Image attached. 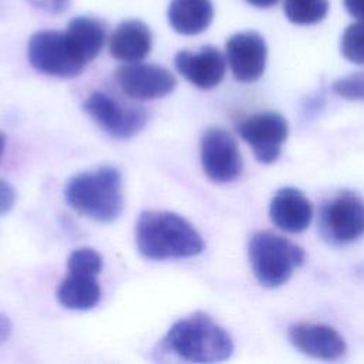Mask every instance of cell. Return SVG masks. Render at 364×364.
<instances>
[{"label": "cell", "mask_w": 364, "mask_h": 364, "mask_svg": "<svg viewBox=\"0 0 364 364\" xmlns=\"http://www.w3.org/2000/svg\"><path fill=\"white\" fill-rule=\"evenodd\" d=\"M175 67L178 73L195 87L210 90L223 80L226 61L218 48L205 46L198 51H179L175 55Z\"/></svg>", "instance_id": "cell-12"}, {"label": "cell", "mask_w": 364, "mask_h": 364, "mask_svg": "<svg viewBox=\"0 0 364 364\" xmlns=\"http://www.w3.org/2000/svg\"><path fill=\"white\" fill-rule=\"evenodd\" d=\"M247 255L255 277L270 289L284 284L306 259L300 246L272 232L253 233L247 243Z\"/></svg>", "instance_id": "cell-4"}, {"label": "cell", "mask_w": 364, "mask_h": 364, "mask_svg": "<svg viewBox=\"0 0 364 364\" xmlns=\"http://www.w3.org/2000/svg\"><path fill=\"white\" fill-rule=\"evenodd\" d=\"M27 55L33 68L51 77L71 78L85 67L74 53L65 33L54 30L34 33L28 40Z\"/></svg>", "instance_id": "cell-6"}, {"label": "cell", "mask_w": 364, "mask_h": 364, "mask_svg": "<svg viewBox=\"0 0 364 364\" xmlns=\"http://www.w3.org/2000/svg\"><path fill=\"white\" fill-rule=\"evenodd\" d=\"M139 253L149 260L186 259L202 253L205 242L185 218L173 212L145 210L135 226Z\"/></svg>", "instance_id": "cell-1"}, {"label": "cell", "mask_w": 364, "mask_h": 364, "mask_svg": "<svg viewBox=\"0 0 364 364\" xmlns=\"http://www.w3.org/2000/svg\"><path fill=\"white\" fill-rule=\"evenodd\" d=\"M16 203L14 188L3 178H0V216L9 213Z\"/></svg>", "instance_id": "cell-23"}, {"label": "cell", "mask_w": 364, "mask_h": 364, "mask_svg": "<svg viewBox=\"0 0 364 364\" xmlns=\"http://www.w3.org/2000/svg\"><path fill=\"white\" fill-rule=\"evenodd\" d=\"M84 109L102 131L117 139L135 136L144 129L148 121L145 109L121 105L112 97L101 91L92 92L84 101Z\"/></svg>", "instance_id": "cell-7"}, {"label": "cell", "mask_w": 364, "mask_h": 364, "mask_svg": "<svg viewBox=\"0 0 364 364\" xmlns=\"http://www.w3.org/2000/svg\"><path fill=\"white\" fill-rule=\"evenodd\" d=\"M200 164L215 183H229L242 172V156L235 138L225 129L210 128L200 139Z\"/></svg>", "instance_id": "cell-8"}, {"label": "cell", "mask_w": 364, "mask_h": 364, "mask_svg": "<svg viewBox=\"0 0 364 364\" xmlns=\"http://www.w3.org/2000/svg\"><path fill=\"white\" fill-rule=\"evenodd\" d=\"M246 1L255 7L267 9V7H272L273 4H276L279 0H246Z\"/></svg>", "instance_id": "cell-27"}, {"label": "cell", "mask_w": 364, "mask_h": 364, "mask_svg": "<svg viewBox=\"0 0 364 364\" xmlns=\"http://www.w3.org/2000/svg\"><path fill=\"white\" fill-rule=\"evenodd\" d=\"M333 91L344 100L364 101V71L338 78L333 84Z\"/></svg>", "instance_id": "cell-22"}, {"label": "cell", "mask_w": 364, "mask_h": 364, "mask_svg": "<svg viewBox=\"0 0 364 364\" xmlns=\"http://www.w3.org/2000/svg\"><path fill=\"white\" fill-rule=\"evenodd\" d=\"M4 149H6V135L0 131V162H1V158L4 154Z\"/></svg>", "instance_id": "cell-28"}, {"label": "cell", "mask_w": 364, "mask_h": 364, "mask_svg": "<svg viewBox=\"0 0 364 364\" xmlns=\"http://www.w3.org/2000/svg\"><path fill=\"white\" fill-rule=\"evenodd\" d=\"M58 303L70 310H90L100 303L101 287L97 276L68 272L55 291Z\"/></svg>", "instance_id": "cell-16"}, {"label": "cell", "mask_w": 364, "mask_h": 364, "mask_svg": "<svg viewBox=\"0 0 364 364\" xmlns=\"http://www.w3.org/2000/svg\"><path fill=\"white\" fill-rule=\"evenodd\" d=\"M34 7L37 9H41L47 13H61L64 11L68 4H70V0H28Z\"/></svg>", "instance_id": "cell-24"}, {"label": "cell", "mask_w": 364, "mask_h": 364, "mask_svg": "<svg viewBox=\"0 0 364 364\" xmlns=\"http://www.w3.org/2000/svg\"><path fill=\"white\" fill-rule=\"evenodd\" d=\"M161 346L164 351L188 363L225 361L233 353L228 331L202 311L173 323Z\"/></svg>", "instance_id": "cell-2"}, {"label": "cell", "mask_w": 364, "mask_h": 364, "mask_svg": "<svg viewBox=\"0 0 364 364\" xmlns=\"http://www.w3.org/2000/svg\"><path fill=\"white\" fill-rule=\"evenodd\" d=\"M272 222L287 233L306 230L313 219L310 200L296 188H283L274 193L269 205Z\"/></svg>", "instance_id": "cell-14"}, {"label": "cell", "mask_w": 364, "mask_h": 364, "mask_svg": "<svg viewBox=\"0 0 364 364\" xmlns=\"http://www.w3.org/2000/svg\"><path fill=\"white\" fill-rule=\"evenodd\" d=\"M320 236L330 245H348L364 235V199L341 192L327 200L318 216Z\"/></svg>", "instance_id": "cell-5"}, {"label": "cell", "mask_w": 364, "mask_h": 364, "mask_svg": "<svg viewBox=\"0 0 364 364\" xmlns=\"http://www.w3.org/2000/svg\"><path fill=\"white\" fill-rule=\"evenodd\" d=\"M341 53L348 61L364 65V20L353 23L344 30Z\"/></svg>", "instance_id": "cell-20"}, {"label": "cell", "mask_w": 364, "mask_h": 364, "mask_svg": "<svg viewBox=\"0 0 364 364\" xmlns=\"http://www.w3.org/2000/svg\"><path fill=\"white\" fill-rule=\"evenodd\" d=\"M10 334H11V323L6 314L0 313V346L7 341Z\"/></svg>", "instance_id": "cell-26"}, {"label": "cell", "mask_w": 364, "mask_h": 364, "mask_svg": "<svg viewBox=\"0 0 364 364\" xmlns=\"http://www.w3.org/2000/svg\"><path fill=\"white\" fill-rule=\"evenodd\" d=\"M226 57L237 81L253 82L259 80L264 71L267 47L259 33L242 31L228 40Z\"/></svg>", "instance_id": "cell-11"}, {"label": "cell", "mask_w": 364, "mask_h": 364, "mask_svg": "<svg viewBox=\"0 0 364 364\" xmlns=\"http://www.w3.org/2000/svg\"><path fill=\"white\" fill-rule=\"evenodd\" d=\"M108 48L114 58L125 63L144 60L152 48V33L139 20L119 23L109 36Z\"/></svg>", "instance_id": "cell-15"}, {"label": "cell", "mask_w": 364, "mask_h": 364, "mask_svg": "<svg viewBox=\"0 0 364 364\" xmlns=\"http://www.w3.org/2000/svg\"><path fill=\"white\" fill-rule=\"evenodd\" d=\"M289 340L300 353L327 361L340 358L347 348L341 334L326 324H294L289 328Z\"/></svg>", "instance_id": "cell-13"}, {"label": "cell", "mask_w": 364, "mask_h": 364, "mask_svg": "<svg viewBox=\"0 0 364 364\" xmlns=\"http://www.w3.org/2000/svg\"><path fill=\"white\" fill-rule=\"evenodd\" d=\"M284 14L299 26L320 23L328 11V0H284Z\"/></svg>", "instance_id": "cell-19"}, {"label": "cell", "mask_w": 364, "mask_h": 364, "mask_svg": "<svg viewBox=\"0 0 364 364\" xmlns=\"http://www.w3.org/2000/svg\"><path fill=\"white\" fill-rule=\"evenodd\" d=\"M115 80L122 92L134 100L164 98L176 87V78L169 70L139 61L118 67Z\"/></svg>", "instance_id": "cell-10"}, {"label": "cell", "mask_w": 364, "mask_h": 364, "mask_svg": "<svg viewBox=\"0 0 364 364\" xmlns=\"http://www.w3.org/2000/svg\"><path fill=\"white\" fill-rule=\"evenodd\" d=\"M346 10L355 18L364 20V0H343Z\"/></svg>", "instance_id": "cell-25"}, {"label": "cell", "mask_w": 364, "mask_h": 364, "mask_svg": "<svg viewBox=\"0 0 364 364\" xmlns=\"http://www.w3.org/2000/svg\"><path fill=\"white\" fill-rule=\"evenodd\" d=\"M67 203L97 222H112L122 212V182L118 169L101 166L73 176L64 189Z\"/></svg>", "instance_id": "cell-3"}, {"label": "cell", "mask_w": 364, "mask_h": 364, "mask_svg": "<svg viewBox=\"0 0 364 364\" xmlns=\"http://www.w3.org/2000/svg\"><path fill=\"white\" fill-rule=\"evenodd\" d=\"M213 20L210 0H171L168 21L171 27L183 36H195L205 31Z\"/></svg>", "instance_id": "cell-17"}, {"label": "cell", "mask_w": 364, "mask_h": 364, "mask_svg": "<svg viewBox=\"0 0 364 364\" xmlns=\"http://www.w3.org/2000/svg\"><path fill=\"white\" fill-rule=\"evenodd\" d=\"M240 136L250 145L256 159L262 164H273L280 152L282 145L287 139V121L277 112H259L237 127Z\"/></svg>", "instance_id": "cell-9"}, {"label": "cell", "mask_w": 364, "mask_h": 364, "mask_svg": "<svg viewBox=\"0 0 364 364\" xmlns=\"http://www.w3.org/2000/svg\"><path fill=\"white\" fill-rule=\"evenodd\" d=\"M77 57L87 65L101 51L105 43V27L94 17L77 16L64 31Z\"/></svg>", "instance_id": "cell-18"}, {"label": "cell", "mask_w": 364, "mask_h": 364, "mask_svg": "<svg viewBox=\"0 0 364 364\" xmlns=\"http://www.w3.org/2000/svg\"><path fill=\"white\" fill-rule=\"evenodd\" d=\"M102 269L101 255L91 247H80L71 252L67 260V270L98 276Z\"/></svg>", "instance_id": "cell-21"}]
</instances>
